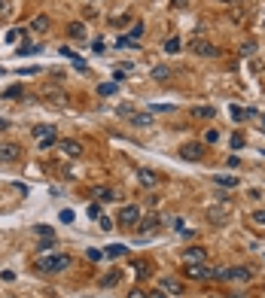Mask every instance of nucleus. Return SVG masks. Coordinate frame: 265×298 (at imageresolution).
I'll use <instances>...</instances> for the list:
<instances>
[{
	"mask_svg": "<svg viewBox=\"0 0 265 298\" xmlns=\"http://www.w3.org/2000/svg\"><path fill=\"white\" fill-rule=\"evenodd\" d=\"M174 73H171V67H152V79L155 82H168Z\"/></svg>",
	"mask_w": 265,
	"mask_h": 298,
	"instance_id": "obj_18",
	"label": "nucleus"
},
{
	"mask_svg": "<svg viewBox=\"0 0 265 298\" xmlns=\"http://www.w3.org/2000/svg\"><path fill=\"white\" fill-rule=\"evenodd\" d=\"M232 149H244V137L241 134H232Z\"/></svg>",
	"mask_w": 265,
	"mask_h": 298,
	"instance_id": "obj_36",
	"label": "nucleus"
},
{
	"mask_svg": "<svg viewBox=\"0 0 265 298\" xmlns=\"http://www.w3.org/2000/svg\"><path fill=\"white\" fill-rule=\"evenodd\" d=\"M92 195L98 198V204H110V201H119V195H116L113 189H107V186H95V192H92Z\"/></svg>",
	"mask_w": 265,
	"mask_h": 298,
	"instance_id": "obj_10",
	"label": "nucleus"
},
{
	"mask_svg": "<svg viewBox=\"0 0 265 298\" xmlns=\"http://www.w3.org/2000/svg\"><path fill=\"white\" fill-rule=\"evenodd\" d=\"M31 131H34V137H37V140H46V137H58V134H55V125H34Z\"/></svg>",
	"mask_w": 265,
	"mask_h": 298,
	"instance_id": "obj_13",
	"label": "nucleus"
},
{
	"mask_svg": "<svg viewBox=\"0 0 265 298\" xmlns=\"http://www.w3.org/2000/svg\"><path fill=\"white\" fill-rule=\"evenodd\" d=\"M223 3H228V6H238V3H241V0H223Z\"/></svg>",
	"mask_w": 265,
	"mask_h": 298,
	"instance_id": "obj_46",
	"label": "nucleus"
},
{
	"mask_svg": "<svg viewBox=\"0 0 265 298\" xmlns=\"http://www.w3.org/2000/svg\"><path fill=\"white\" fill-rule=\"evenodd\" d=\"M137 222H140V210H137L134 204H128V207H122V210H119V225L137 229Z\"/></svg>",
	"mask_w": 265,
	"mask_h": 298,
	"instance_id": "obj_3",
	"label": "nucleus"
},
{
	"mask_svg": "<svg viewBox=\"0 0 265 298\" xmlns=\"http://www.w3.org/2000/svg\"><path fill=\"white\" fill-rule=\"evenodd\" d=\"M165 52L168 55H177V52H180V37H168L165 40Z\"/></svg>",
	"mask_w": 265,
	"mask_h": 298,
	"instance_id": "obj_22",
	"label": "nucleus"
},
{
	"mask_svg": "<svg viewBox=\"0 0 265 298\" xmlns=\"http://www.w3.org/2000/svg\"><path fill=\"white\" fill-rule=\"evenodd\" d=\"M128 253V247H122V243H116V247H107V256L110 259H119V256H125Z\"/></svg>",
	"mask_w": 265,
	"mask_h": 298,
	"instance_id": "obj_24",
	"label": "nucleus"
},
{
	"mask_svg": "<svg viewBox=\"0 0 265 298\" xmlns=\"http://www.w3.org/2000/svg\"><path fill=\"white\" fill-rule=\"evenodd\" d=\"M58 146H61V152L67 155V159H79L82 155V146L76 143V140H58Z\"/></svg>",
	"mask_w": 265,
	"mask_h": 298,
	"instance_id": "obj_9",
	"label": "nucleus"
},
{
	"mask_svg": "<svg viewBox=\"0 0 265 298\" xmlns=\"http://www.w3.org/2000/svg\"><path fill=\"white\" fill-rule=\"evenodd\" d=\"M192 52H195V55H201V58H214V55H220V49H217L214 43L201 40V37H195V40H192Z\"/></svg>",
	"mask_w": 265,
	"mask_h": 298,
	"instance_id": "obj_4",
	"label": "nucleus"
},
{
	"mask_svg": "<svg viewBox=\"0 0 265 298\" xmlns=\"http://www.w3.org/2000/svg\"><path fill=\"white\" fill-rule=\"evenodd\" d=\"M128 298H147V292H140V289H131V292H128Z\"/></svg>",
	"mask_w": 265,
	"mask_h": 298,
	"instance_id": "obj_44",
	"label": "nucleus"
},
{
	"mask_svg": "<svg viewBox=\"0 0 265 298\" xmlns=\"http://www.w3.org/2000/svg\"><path fill=\"white\" fill-rule=\"evenodd\" d=\"M220 140V128H207L204 131V143H217Z\"/></svg>",
	"mask_w": 265,
	"mask_h": 298,
	"instance_id": "obj_27",
	"label": "nucleus"
},
{
	"mask_svg": "<svg viewBox=\"0 0 265 298\" xmlns=\"http://www.w3.org/2000/svg\"><path fill=\"white\" fill-rule=\"evenodd\" d=\"M34 52H40L37 46H31L28 40H22V46H19V55H34Z\"/></svg>",
	"mask_w": 265,
	"mask_h": 298,
	"instance_id": "obj_28",
	"label": "nucleus"
},
{
	"mask_svg": "<svg viewBox=\"0 0 265 298\" xmlns=\"http://www.w3.org/2000/svg\"><path fill=\"white\" fill-rule=\"evenodd\" d=\"M43 98H49L52 103H58V107H61V103H64V95H61V92H46Z\"/></svg>",
	"mask_w": 265,
	"mask_h": 298,
	"instance_id": "obj_31",
	"label": "nucleus"
},
{
	"mask_svg": "<svg viewBox=\"0 0 265 298\" xmlns=\"http://www.w3.org/2000/svg\"><path fill=\"white\" fill-rule=\"evenodd\" d=\"M155 229H158V219H152V216L144 219V222H137V232H140V234H150V232H155Z\"/></svg>",
	"mask_w": 265,
	"mask_h": 298,
	"instance_id": "obj_19",
	"label": "nucleus"
},
{
	"mask_svg": "<svg viewBox=\"0 0 265 298\" xmlns=\"http://www.w3.org/2000/svg\"><path fill=\"white\" fill-rule=\"evenodd\" d=\"M85 256H88V259H92V262H101V259H104V256H107V253H104V250H88Z\"/></svg>",
	"mask_w": 265,
	"mask_h": 298,
	"instance_id": "obj_34",
	"label": "nucleus"
},
{
	"mask_svg": "<svg viewBox=\"0 0 265 298\" xmlns=\"http://www.w3.org/2000/svg\"><path fill=\"white\" fill-rule=\"evenodd\" d=\"M22 159V149L15 146V143H0V162H19Z\"/></svg>",
	"mask_w": 265,
	"mask_h": 298,
	"instance_id": "obj_7",
	"label": "nucleus"
},
{
	"mask_svg": "<svg viewBox=\"0 0 265 298\" xmlns=\"http://www.w3.org/2000/svg\"><path fill=\"white\" fill-rule=\"evenodd\" d=\"M171 6H177V9H183V6H186V0H171Z\"/></svg>",
	"mask_w": 265,
	"mask_h": 298,
	"instance_id": "obj_45",
	"label": "nucleus"
},
{
	"mask_svg": "<svg viewBox=\"0 0 265 298\" xmlns=\"http://www.w3.org/2000/svg\"><path fill=\"white\" fill-rule=\"evenodd\" d=\"M88 216H92V219H101V216H104V213H101V204H98V201H95L92 207H88Z\"/></svg>",
	"mask_w": 265,
	"mask_h": 298,
	"instance_id": "obj_33",
	"label": "nucleus"
},
{
	"mask_svg": "<svg viewBox=\"0 0 265 298\" xmlns=\"http://www.w3.org/2000/svg\"><path fill=\"white\" fill-rule=\"evenodd\" d=\"M137 180H140V186H155V183H158V177H155L152 170H140Z\"/></svg>",
	"mask_w": 265,
	"mask_h": 298,
	"instance_id": "obj_20",
	"label": "nucleus"
},
{
	"mask_svg": "<svg viewBox=\"0 0 265 298\" xmlns=\"http://www.w3.org/2000/svg\"><path fill=\"white\" fill-rule=\"evenodd\" d=\"M34 232H37V234H43V237H52V234H55V232L49 229V225H37V229H34Z\"/></svg>",
	"mask_w": 265,
	"mask_h": 298,
	"instance_id": "obj_35",
	"label": "nucleus"
},
{
	"mask_svg": "<svg viewBox=\"0 0 265 298\" xmlns=\"http://www.w3.org/2000/svg\"><path fill=\"white\" fill-rule=\"evenodd\" d=\"M232 116H235L238 122H244V119H250L253 113H250V110H241V107H232Z\"/></svg>",
	"mask_w": 265,
	"mask_h": 298,
	"instance_id": "obj_30",
	"label": "nucleus"
},
{
	"mask_svg": "<svg viewBox=\"0 0 265 298\" xmlns=\"http://www.w3.org/2000/svg\"><path fill=\"white\" fill-rule=\"evenodd\" d=\"M256 52V40H244V46H241V55H253Z\"/></svg>",
	"mask_w": 265,
	"mask_h": 298,
	"instance_id": "obj_29",
	"label": "nucleus"
},
{
	"mask_svg": "<svg viewBox=\"0 0 265 298\" xmlns=\"http://www.w3.org/2000/svg\"><path fill=\"white\" fill-rule=\"evenodd\" d=\"M180 159H186V162H201L204 159V143H186L180 149Z\"/></svg>",
	"mask_w": 265,
	"mask_h": 298,
	"instance_id": "obj_5",
	"label": "nucleus"
},
{
	"mask_svg": "<svg viewBox=\"0 0 265 298\" xmlns=\"http://www.w3.org/2000/svg\"><path fill=\"white\" fill-rule=\"evenodd\" d=\"M147 298H168L165 289H158V292H147Z\"/></svg>",
	"mask_w": 265,
	"mask_h": 298,
	"instance_id": "obj_43",
	"label": "nucleus"
},
{
	"mask_svg": "<svg viewBox=\"0 0 265 298\" xmlns=\"http://www.w3.org/2000/svg\"><path fill=\"white\" fill-rule=\"evenodd\" d=\"M98 222H101V232H110L113 229V219H107V216H101Z\"/></svg>",
	"mask_w": 265,
	"mask_h": 298,
	"instance_id": "obj_38",
	"label": "nucleus"
},
{
	"mask_svg": "<svg viewBox=\"0 0 265 298\" xmlns=\"http://www.w3.org/2000/svg\"><path fill=\"white\" fill-rule=\"evenodd\" d=\"M49 25H52V22H49V15H37V19L31 22V31H37V33H46V31H49Z\"/></svg>",
	"mask_w": 265,
	"mask_h": 298,
	"instance_id": "obj_16",
	"label": "nucleus"
},
{
	"mask_svg": "<svg viewBox=\"0 0 265 298\" xmlns=\"http://www.w3.org/2000/svg\"><path fill=\"white\" fill-rule=\"evenodd\" d=\"M253 222H256V225H265V210H256V213H253Z\"/></svg>",
	"mask_w": 265,
	"mask_h": 298,
	"instance_id": "obj_41",
	"label": "nucleus"
},
{
	"mask_svg": "<svg viewBox=\"0 0 265 298\" xmlns=\"http://www.w3.org/2000/svg\"><path fill=\"white\" fill-rule=\"evenodd\" d=\"M116 92V82H104V85H98V95H104V98H110Z\"/></svg>",
	"mask_w": 265,
	"mask_h": 298,
	"instance_id": "obj_26",
	"label": "nucleus"
},
{
	"mask_svg": "<svg viewBox=\"0 0 265 298\" xmlns=\"http://www.w3.org/2000/svg\"><path fill=\"white\" fill-rule=\"evenodd\" d=\"M58 143V137H46V140H40V149H49V146H55Z\"/></svg>",
	"mask_w": 265,
	"mask_h": 298,
	"instance_id": "obj_37",
	"label": "nucleus"
},
{
	"mask_svg": "<svg viewBox=\"0 0 265 298\" xmlns=\"http://www.w3.org/2000/svg\"><path fill=\"white\" fill-rule=\"evenodd\" d=\"M61 222H74V210H61Z\"/></svg>",
	"mask_w": 265,
	"mask_h": 298,
	"instance_id": "obj_42",
	"label": "nucleus"
},
{
	"mask_svg": "<svg viewBox=\"0 0 265 298\" xmlns=\"http://www.w3.org/2000/svg\"><path fill=\"white\" fill-rule=\"evenodd\" d=\"M119 280H122V271H107V274L101 277V286H104V289H110V286L119 283Z\"/></svg>",
	"mask_w": 265,
	"mask_h": 298,
	"instance_id": "obj_15",
	"label": "nucleus"
},
{
	"mask_svg": "<svg viewBox=\"0 0 265 298\" xmlns=\"http://www.w3.org/2000/svg\"><path fill=\"white\" fill-rule=\"evenodd\" d=\"M192 119H204V122L217 119V107H210V103H201V107H192Z\"/></svg>",
	"mask_w": 265,
	"mask_h": 298,
	"instance_id": "obj_11",
	"label": "nucleus"
},
{
	"mask_svg": "<svg viewBox=\"0 0 265 298\" xmlns=\"http://www.w3.org/2000/svg\"><path fill=\"white\" fill-rule=\"evenodd\" d=\"M210 277H217V280H232V283H247V280L253 277V271H250V268H241V265H235V268H223V271H214Z\"/></svg>",
	"mask_w": 265,
	"mask_h": 298,
	"instance_id": "obj_1",
	"label": "nucleus"
},
{
	"mask_svg": "<svg viewBox=\"0 0 265 298\" xmlns=\"http://www.w3.org/2000/svg\"><path fill=\"white\" fill-rule=\"evenodd\" d=\"M217 183H220L223 189H235L241 180H238V177H228V173H220V177H217Z\"/></svg>",
	"mask_w": 265,
	"mask_h": 298,
	"instance_id": "obj_21",
	"label": "nucleus"
},
{
	"mask_svg": "<svg viewBox=\"0 0 265 298\" xmlns=\"http://www.w3.org/2000/svg\"><path fill=\"white\" fill-rule=\"evenodd\" d=\"M232 298H253V295H232Z\"/></svg>",
	"mask_w": 265,
	"mask_h": 298,
	"instance_id": "obj_47",
	"label": "nucleus"
},
{
	"mask_svg": "<svg viewBox=\"0 0 265 298\" xmlns=\"http://www.w3.org/2000/svg\"><path fill=\"white\" fill-rule=\"evenodd\" d=\"M259 128H262V131H265V119H262V125H259Z\"/></svg>",
	"mask_w": 265,
	"mask_h": 298,
	"instance_id": "obj_48",
	"label": "nucleus"
},
{
	"mask_svg": "<svg viewBox=\"0 0 265 298\" xmlns=\"http://www.w3.org/2000/svg\"><path fill=\"white\" fill-rule=\"evenodd\" d=\"M67 268H70V256H46L40 262V271H46V274H61Z\"/></svg>",
	"mask_w": 265,
	"mask_h": 298,
	"instance_id": "obj_2",
	"label": "nucleus"
},
{
	"mask_svg": "<svg viewBox=\"0 0 265 298\" xmlns=\"http://www.w3.org/2000/svg\"><path fill=\"white\" fill-rule=\"evenodd\" d=\"M183 274H186L189 280H204V277H210L214 271H210L207 265H186V268H183Z\"/></svg>",
	"mask_w": 265,
	"mask_h": 298,
	"instance_id": "obj_8",
	"label": "nucleus"
},
{
	"mask_svg": "<svg viewBox=\"0 0 265 298\" xmlns=\"http://www.w3.org/2000/svg\"><path fill=\"white\" fill-rule=\"evenodd\" d=\"M116 113H119V116H125V119H134V107H128V103H122Z\"/></svg>",
	"mask_w": 265,
	"mask_h": 298,
	"instance_id": "obj_32",
	"label": "nucleus"
},
{
	"mask_svg": "<svg viewBox=\"0 0 265 298\" xmlns=\"http://www.w3.org/2000/svg\"><path fill=\"white\" fill-rule=\"evenodd\" d=\"M131 125H137V128H150V125H152V116H150V113H134Z\"/></svg>",
	"mask_w": 265,
	"mask_h": 298,
	"instance_id": "obj_17",
	"label": "nucleus"
},
{
	"mask_svg": "<svg viewBox=\"0 0 265 298\" xmlns=\"http://www.w3.org/2000/svg\"><path fill=\"white\" fill-rule=\"evenodd\" d=\"M207 298H210V295H207Z\"/></svg>",
	"mask_w": 265,
	"mask_h": 298,
	"instance_id": "obj_49",
	"label": "nucleus"
},
{
	"mask_svg": "<svg viewBox=\"0 0 265 298\" xmlns=\"http://www.w3.org/2000/svg\"><path fill=\"white\" fill-rule=\"evenodd\" d=\"M12 15V0H0V19H9Z\"/></svg>",
	"mask_w": 265,
	"mask_h": 298,
	"instance_id": "obj_25",
	"label": "nucleus"
},
{
	"mask_svg": "<svg viewBox=\"0 0 265 298\" xmlns=\"http://www.w3.org/2000/svg\"><path fill=\"white\" fill-rule=\"evenodd\" d=\"M67 37L82 40V37H85V25H82V22H70V25H67Z\"/></svg>",
	"mask_w": 265,
	"mask_h": 298,
	"instance_id": "obj_14",
	"label": "nucleus"
},
{
	"mask_svg": "<svg viewBox=\"0 0 265 298\" xmlns=\"http://www.w3.org/2000/svg\"><path fill=\"white\" fill-rule=\"evenodd\" d=\"M140 37H144V25L134 22V25H131V31H128V40H134V43H137Z\"/></svg>",
	"mask_w": 265,
	"mask_h": 298,
	"instance_id": "obj_23",
	"label": "nucleus"
},
{
	"mask_svg": "<svg viewBox=\"0 0 265 298\" xmlns=\"http://www.w3.org/2000/svg\"><path fill=\"white\" fill-rule=\"evenodd\" d=\"M52 247H55V240H52V237H46V240L40 243V247H37V250H40V253H46V250H52Z\"/></svg>",
	"mask_w": 265,
	"mask_h": 298,
	"instance_id": "obj_40",
	"label": "nucleus"
},
{
	"mask_svg": "<svg viewBox=\"0 0 265 298\" xmlns=\"http://www.w3.org/2000/svg\"><path fill=\"white\" fill-rule=\"evenodd\" d=\"M183 262H186V265H207V253H204V247H189V250L183 253Z\"/></svg>",
	"mask_w": 265,
	"mask_h": 298,
	"instance_id": "obj_6",
	"label": "nucleus"
},
{
	"mask_svg": "<svg viewBox=\"0 0 265 298\" xmlns=\"http://www.w3.org/2000/svg\"><path fill=\"white\" fill-rule=\"evenodd\" d=\"M162 289L171 292V295H183V283H180L177 277H165V280H162Z\"/></svg>",
	"mask_w": 265,
	"mask_h": 298,
	"instance_id": "obj_12",
	"label": "nucleus"
},
{
	"mask_svg": "<svg viewBox=\"0 0 265 298\" xmlns=\"http://www.w3.org/2000/svg\"><path fill=\"white\" fill-rule=\"evenodd\" d=\"M174 107H171V103H155V107H152V113H171Z\"/></svg>",
	"mask_w": 265,
	"mask_h": 298,
	"instance_id": "obj_39",
	"label": "nucleus"
}]
</instances>
